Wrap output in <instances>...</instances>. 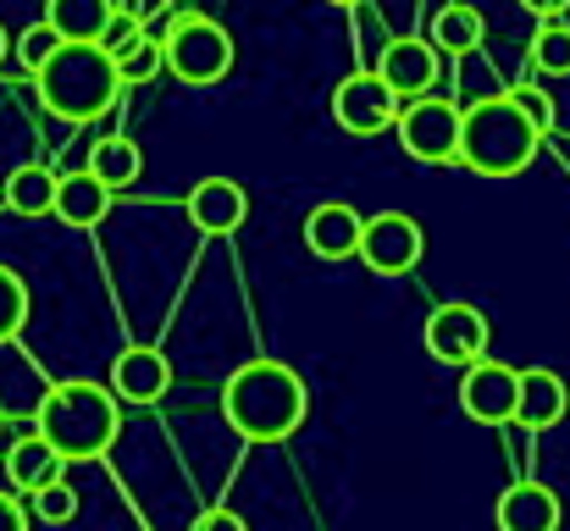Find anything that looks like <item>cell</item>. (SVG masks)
I'll return each mask as SVG.
<instances>
[{
	"label": "cell",
	"instance_id": "1",
	"mask_svg": "<svg viewBox=\"0 0 570 531\" xmlns=\"http://www.w3.org/2000/svg\"><path fill=\"white\" fill-rule=\"evenodd\" d=\"M311 393L283 360H249L222 387V415L244 443H283L305 426Z\"/></svg>",
	"mask_w": 570,
	"mask_h": 531
},
{
	"label": "cell",
	"instance_id": "2",
	"mask_svg": "<svg viewBox=\"0 0 570 531\" xmlns=\"http://www.w3.org/2000/svg\"><path fill=\"white\" fill-rule=\"evenodd\" d=\"M33 437H45L61 465L67 460H100L117 443V393L106 382H56L33 410Z\"/></svg>",
	"mask_w": 570,
	"mask_h": 531
},
{
	"label": "cell",
	"instance_id": "3",
	"mask_svg": "<svg viewBox=\"0 0 570 531\" xmlns=\"http://www.w3.org/2000/svg\"><path fill=\"white\" fill-rule=\"evenodd\" d=\"M543 134L515 111L510 95H488L476 100L471 111H460V145H454V161L471 167L476 177H515L532 167Z\"/></svg>",
	"mask_w": 570,
	"mask_h": 531
},
{
	"label": "cell",
	"instance_id": "4",
	"mask_svg": "<svg viewBox=\"0 0 570 531\" xmlns=\"http://www.w3.org/2000/svg\"><path fill=\"white\" fill-rule=\"evenodd\" d=\"M33 89H39L45 111L61 122H95L122 95L117 67L100 45H56V56L33 72Z\"/></svg>",
	"mask_w": 570,
	"mask_h": 531
},
{
	"label": "cell",
	"instance_id": "5",
	"mask_svg": "<svg viewBox=\"0 0 570 531\" xmlns=\"http://www.w3.org/2000/svg\"><path fill=\"white\" fill-rule=\"evenodd\" d=\"M161 67L178 83L210 89L233 72V33L205 11H173L161 28Z\"/></svg>",
	"mask_w": 570,
	"mask_h": 531
},
{
	"label": "cell",
	"instance_id": "6",
	"mask_svg": "<svg viewBox=\"0 0 570 531\" xmlns=\"http://www.w3.org/2000/svg\"><path fill=\"white\" fill-rule=\"evenodd\" d=\"M393 128H399V145L410 161L449 167L454 145H460V106H449L443 95H415L410 106H399Z\"/></svg>",
	"mask_w": 570,
	"mask_h": 531
},
{
	"label": "cell",
	"instance_id": "7",
	"mask_svg": "<svg viewBox=\"0 0 570 531\" xmlns=\"http://www.w3.org/2000/svg\"><path fill=\"white\" fill-rule=\"evenodd\" d=\"M355 255L377 272V277H404L421 266L426 255V233L410 210H377V216H361V244Z\"/></svg>",
	"mask_w": 570,
	"mask_h": 531
},
{
	"label": "cell",
	"instance_id": "8",
	"mask_svg": "<svg viewBox=\"0 0 570 531\" xmlns=\"http://www.w3.org/2000/svg\"><path fill=\"white\" fill-rule=\"evenodd\" d=\"M333 117H338L344 134L372 139V134H382V128H393V117H399V95L382 83L377 72H350V78H338V89H333Z\"/></svg>",
	"mask_w": 570,
	"mask_h": 531
},
{
	"label": "cell",
	"instance_id": "9",
	"mask_svg": "<svg viewBox=\"0 0 570 531\" xmlns=\"http://www.w3.org/2000/svg\"><path fill=\"white\" fill-rule=\"evenodd\" d=\"M426 354L432 360H443V365H471V360H482L488 344H493V327H488V316L476 311V305H438L432 316H426Z\"/></svg>",
	"mask_w": 570,
	"mask_h": 531
},
{
	"label": "cell",
	"instance_id": "10",
	"mask_svg": "<svg viewBox=\"0 0 570 531\" xmlns=\"http://www.w3.org/2000/svg\"><path fill=\"white\" fill-rule=\"evenodd\" d=\"M460 371H465L460 376V410L482 426H510L515 421V371L488 360V354L460 365Z\"/></svg>",
	"mask_w": 570,
	"mask_h": 531
},
{
	"label": "cell",
	"instance_id": "11",
	"mask_svg": "<svg viewBox=\"0 0 570 531\" xmlns=\"http://www.w3.org/2000/svg\"><path fill=\"white\" fill-rule=\"evenodd\" d=\"M184 216H189L194 233H205V238L238 233L249 222V194L233 177H199L189 188V199H184Z\"/></svg>",
	"mask_w": 570,
	"mask_h": 531
},
{
	"label": "cell",
	"instance_id": "12",
	"mask_svg": "<svg viewBox=\"0 0 570 531\" xmlns=\"http://www.w3.org/2000/svg\"><path fill=\"white\" fill-rule=\"evenodd\" d=\"M372 72H377V78L393 89V95H399V100H415V95L438 89L443 61H438V50H432L426 39H387Z\"/></svg>",
	"mask_w": 570,
	"mask_h": 531
},
{
	"label": "cell",
	"instance_id": "13",
	"mask_svg": "<svg viewBox=\"0 0 570 531\" xmlns=\"http://www.w3.org/2000/svg\"><path fill=\"white\" fill-rule=\"evenodd\" d=\"M570 410V387L549 371V365H532V371H515V421L527 432H549L560 426Z\"/></svg>",
	"mask_w": 570,
	"mask_h": 531
},
{
	"label": "cell",
	"instance_id": "14",
	"mask_svg": "<svg viewBox=\"0 0 570 531\" xmlns=\"http://www.w3.org/2000/svg\"><path fill=\"white\" fill-rule=\"evenodd\" d=\"M167 387H173V365H167L161 350L134 344V350L117 354V365H111V393H117V399H128V404H156V399H167Z\"/></svg>",
	"mask_w": 570,
	"mask_h": 531
},
{
	"label": "cell",
	"instance_id": "15",
	"mask_svg": "<svg viewBox=\"0 0 570 531\" xmlns=\"http://www.w3.org/2000/svg\"><path fill=\"white\" fill-rule=\"evenodd\" d=\"M493 521H499V531H560L566 504H560V493L543 488V482H515V488H504Z\"/></svg>",
	"mask_w": 570,
	"mask_h": 531
},
{
	"label": "cell",
	"instance_id": "16",
	"mask_svg": "<svg viewBox=\"0 0 570 531\" xmlns=\"http://www.w3.org/2000/svg\"><path fill=\"white\" fill-rule=\"evenodd\" d=\"M305 244H311V255H322V260L355 255V244H361V210L344 205V199L316 205V210L305 216Z\"/></svg>",
	"mask_w": 570,
	"mask_h": 531
},
{
	"label": "cell",
	"instance_id": "17",
	"mask_svg": "<svg viewBox=\"0 0 570 531\" xmlns=\"http://www.w3.org/2000/svg\"><path fill=\"white\" fill-rule=\"evenodd\" d=\"M117 17V0H45V28L61 45H100Z\"/></svg>",
	"mask_w": 570,
	"mask_h": 531
},
{
	"label": "cell",
	"instance_id": "18",
	"mask_svg": "<svg viewBox=\"0 0 570 531\" xmlns=\"http://www.w3.org/2000/svg\"><path fill=\"white\" fill-rule=\"evenodd\" d=\"M111 210V188L95 183L89 173H72V177H56V199H50V216L72 222V227H95L106 222Z\"/></svg>",
	"mask_w": 570,
	"mask_h": 531
},
{
	"label": "cell",
	"instance_id": "19",
	"mask_svg": "<svg viewBox=\"0 0 570 531\" xmlns=\"http://www.w3.org/2000/svg\"><path fill=\"white\" fill-rule=\"evenodd\" d=\"M83 173L95 177V183H106L111 194L117 188H134L139 173H145V156H139V145L134 139H122V134H106V139H95V150H89V167Z\"/></svg>",
	"mask_w": 570,
	"mask_h": 531
},
{
	"label": "cell",
	"instance_id": "20",
	"mask_svg": "<svg viewBox=\"0 0 570 531\" xmlns=\"http://www.w3.org/2000/svg\"><path fill=\"white\" fill-rule=\"evenodd\" d=\"M482 33H488V17L476 11V6H465V0H454V6H443L438 17H432V50L438 56H471L476 45H482Z\"/></svg>",
	"mask_w": 570,
	"mask_h": 531
},
{
	"label": "cell",
	"instance_id": "21",
	"mask_svg": "<svg viewBox=\"0 0 570 531\" xmlns=\"http://www.w3.org/2000/svg\"><path fill=\"white\" fill-rule=\"evenodd\" d=\"M6 476H11V488L33 493V488H45V482L61 476V454H56L45 437H22V443H11V454H6Z\"/></svg>",
	"mask_w": 570,
	"mask_h": 531
},
{
	"label": "cell",
	"instance_id": "22",
	"mask_svg": "<svg viewBox=\"0 0 570 531\" xmlns=\"http://www.w3.org/2000/svg\"><path fill=\"white\" fill-rule=\"evenodd\" d=\"M50 199H56V173H45V167H17V173L6 177V210H17V216H50Z\"/></svg>",
	"mask_w": 570,
	"mask_h": 531
},
{
	"label": "cell",
	"instance_id": "23",
	"mask_svg": "<svg viewBox=\"0 0 570 531\" xmlns=\"http://www.w3.org/2000/svg\"><path fill=\"white\" fill-rule=\"evenodd\" d=\"M111 67H117V83H122V89H139V83L161 78V39L139 28L122 50H111Z\"/></svg>",
	"mask_w": 570,
	"mask_h": 531
},
{
	"label": "cell",
	"instance_id": "24",
	"mask_svg": "<svg viewBox=\"0 0 570 531\" xmlns=\"http://www.w3.org/2000/svg\"><path fill=\"white\" fill-rule=\"evenodd\" d=\"M532 67H538V72H554V78L570 72V22L566 17H543V22H538V33H532Z\"/></svg>",
	"mask_w": 570,
	"mask_h": 531
},
{
	"label": "cell",
	"instance_id": "25",
	"mask_svg": "<svg viewBox=\"0 0 570 531\" xmlns=\"http://www.w3.org/2000/svg\"><path fill=\"white\" fill-rule=\"evenodd\" d=\"M28 510H33L39 527H67V521H78V488L56 476V482H45V488L28 493Z\"/></svg>",
	"mask_w": 570,
	"mask_h": 531
},
{
	"label": "cell",
	"instance_id": "26",
	"mask_svg": "<svg viewBox=\"0 0 570 531\" xmlns=\"http://www.w3.org/2000/svg\"><path fill=\"white\" fill-rule=\"evenodd\" d=\"M22 327H28V283L11 266H0V344H11Z\"/></svg>",
	"mask_w": 570,
	"mask_h": 531
},
{
	"label": "cell",
	"instance_id": "27",
	"mask_svg": "<svg viewBox=\"0 0 570 531\" xmlns=\"http://www.w3.org/2000/svg\"><path fill=\"white\" fill-rule=\"evenodd\" d=\"M11 45H17V61H22L28 72H39V67H45V61L56 56V45H61V39H56V28L33 22V28H22V33H17Z\"/></svg>",
	"mask_w": 570,
	"mask_h": 531
},
{
	"label": "cell",
	"instance_id": "28",
	"mask_svg": "<svg viewBox=\"0 0 570 531\" xmlns=\"http://www.w3.org/2000/svg\"><path fill=\"white\" fill-rule=\"evenodd\" d=\"M510 100H515V111L538 128V134H554V100L543 95V89H532V83H515V89H504Z\"/></svg>",
	"mask_w": 570,
	"mask_h": 531
},
{
	"label": "cell",
	"instance_id": "29",
	"mask_svg": "<svg viewBox=\"0 0 570 531\" xmlns=\"http://www.w3.org/2000/svg\"><path fill=\"white\" fill-rule=\"evenodd\" d=\"M189 531H249V527H244V515H233V510H205Z\"/></svg>",
	"mask_w": 570,
	"mask_h": 531
},
{
	"label": "cell",
	"instance_id": "30",
	"mask_svg": "<svg viewBox=\"0 0 570 531\" xmlns=\"http://www.w3.org/2000/svg\"><path fill=\"white\" fill-rule=\"evenodd\" d=\"M0 531H28V510L11 493H0Z\"/></svg>",
	"mask_w": 570,
	"mask_h": 531
},
{
	"label": "cell",
	"instance_id": "31",
	"mask_svg": "<svg viewBox=\"0 0 570 531\" xmlns=\"http://www.w3.org/2000/svg\"><path fill=\"white\" fill-rule=\"evenodd\" d=\"M527 11H538V17H566L570 11V0H521Z\"/></svg>",
	"mask_w": 570,
	"mask_h": 531
},
{
	"label": "cell",
	"instance_id": "32",
	"mask_svg": "<svg viewBox=\"0 0 570 531\" xmlns=\"http://www.w3.org/2000/svg\"><path fill=\"white\" fill-rule=\"evenodd\" d=\"M6 45H11V39H6V28H0V61H6Z\"/></svg>",
	"mask_w": 570,
	"mask_h": 531
},
{
	"label": "cell",
	"instance_id": "33",
	"mask_svg": "<svg viewBox=\"0 0 570 531\" xmlns=\"http://www.w3.org/2000/svg\"><path fill=\"white\" fill-rule=\"evenodd\" d=\"M333 6H366V0H333Z\"/></svg>",
	"mask_w": 570,
	"mask_h": 531
},
{
	"label": "cell",
	"instance_id": "34",
	"mask_svg": "<svg viewBox=\"0 0 570 531\" xmlns=\"http://www.w3.org/2000/svg\"><path fill=\"white\" fill-rule=\"evenodd\" d=\"M161 6H173V0H161Z\"/></svg>",
	"mask_w": 570,
	"mask_h": 531
}]
</instances>
